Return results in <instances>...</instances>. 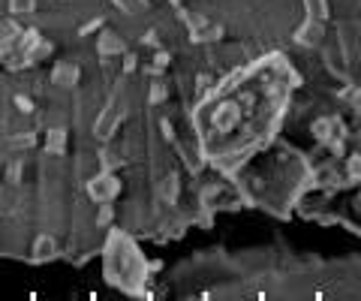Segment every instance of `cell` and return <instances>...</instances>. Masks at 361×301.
Masks as SVG:
<instances>
[{
    "instance_id": "cell-1",
    "label": "cell",
    "mask_w": 361,
    "mask_h": 301,
    "mask_svg": "<svg viewBox=\"0 0 361 301\" xmlns=\"http://www.w3.org/2000/svg\"><path fill=\"white\" fill-rule=\"evenodd\" d=\"M87 190H90V199L99 205H109L111 199H115L121 193V181L111 172H103L99 178H94V181L87 184Z\"/></svg>"
},
{
    "instance_id": "cell-2",
    "label": "cell",
    "mask_w": 361,
    "mask_h": 301,
    "mask_svg": "<svg viewBox=\"0 0 361 301\" xmlns=\"http://www.w3.org/2000/svg\"><path fill=\"white\" fill-rule=\"evenodd\" d=\"M295 42L298 46H307V49H316L325 42V21H313L307 18L304 25L295 30Z\"/></svg>"
},
{
    "instance_id": "cell-3",
    "label": "cell",
    "mask_w": 361,
    "mask_h": 301,
    "mask_svg": "<svg viewBox=\"0 0 361 301\" xmlns=\"http://www.w3.org/2000/svg\"><path fill=\"white\" fill-rule=\"evenodd\" d=\"M54 256H58V244H54V238L51 235H39L37 244H33V259L49 262V259H54Z\"/></svg>"
},
{
    "instance_id": "cell-4",
    "label": "cell",
    "mask_w": 361,
    "mask_h": 301,
    "mask_svg": "<svg viewBox=\"0 0 361 301\" xmlns=\"http://www.w3.org/2000/svg\"><path fill=\"white\" fill-rule=\"evenodd\" d=\"M121 51H127V46H123V39L118 37V33H111V30L99 33V54H103V58L106 54L111 58V54H121Z\"/></svg>"
},
{
    "instance_id": "cell-5",
    "label": "cell",
    "mask_w": 361,
    "mask_h": 301,
    "mask_svg": "<svg viewBox=\"0 0 361 301\" xmlns=\"http://www.w3.org/2000/svg\"><path fill=\"white\" fill-rule=\"evenodd\" d=\"M54 85H63V87H73L75 85V79H78V66L75 63H61L58 70H54Z\"/></svg>"
},
{
    "instance_id": "cell-6",
    "label": "cell",
    "mask_w": 361,
    "mask_h": 301,
    "mask_svg": "<svg viewBox=\"0 0 361 301\" xmlns=\"http://www.w3.org/2000/svg\"><path fill=\"white\" fill-rule=\"evenodd\" d=\"M304 9H307V18L313 21H329V0H304Z\"/></svg>"
},
{
    "instance_id": "cell-7",
    "label": "cell",
    "mask_w": 361,
    "mask_h": 301,
    "mask_svg": "<svg viewBox=\"0 0 361 301\" xmlns=\"http://www.w3.org/2000/svg\"><path fill=\"white\" fill-rule=\"evenodd\" d=\"M115 6L123 9V13L135 16V13H145V9H148V0H115Z\"/></svg>"
},
{
    "instance_id": "cell-8",
    "label": "cell",
    "mask_w": 361,
    "mask_h": 301,
    "mask_svg": "<svg viewBox=\"0 0 361 301\" xmlns=\"http://www.w3.org/2000/svg\"><path fill=\"white\" fill-rule=\"evenodd\" d=\"M66 148V133L63 130H51V136H49V151L51 154H63Z\"/></svg>"
},
{
    "instance_id": "cell-9",
    "label": "cell",
    "mask_w": 361,
    "mask_h": 301,
    "mask_svg": "<svg viewBox=\"0 0 361 301\" xmlns=\"http://www.w3.org/2000/svg\"><path fill=\"white\" fill-rule=\"evenodd\" d=\"M33 6H37V0H9V9L18 16H25V13H33Z\"/></svg>"
},
{
    "instance_id": "cell-10",
    "label": "cell",
    "mask_w": 361,
    "mask_h": 301,
    "mask_svg": "<svg viewBox=\"0 0 361 301\" xmlns=\"http://www.w3.org/2000/svg\"><path fill=\"white\" fill-rule=\"evenodd\" d=\"M151 99H154V103H163V99H166V82H154Z\"/></svg>"
},
{
    "instance_id": "cell-11",
    "label": "cell",
    "mask_w": 361,
    "mask_h": 301,
    "mask_svg": "<svg viewBox=\"0 0 361 301\" xmlns=\"http://www.w3.org/2000/svg\"><path fill=\"white\" fill-rule=\"evenodd\" d=\"M16 103H18V111H25V115H30V111H33V103H30L27 97H18Z\"/></svg>"
},
{
    "instance_id": "cell-12",
    "label": "cell",
    "mask_w": 361,
    "mask_h": 301,
    "mask_svg": "<svg viewBox=\"0 0 361 301\" xmlns=\"http://www.w3.org/2000/svg\"><path fill=\"white\" fill-rule=\"evenodd\" d=\"M172 4H175V6H180V0H172Z\"/></svg>"
}]
</instances>
